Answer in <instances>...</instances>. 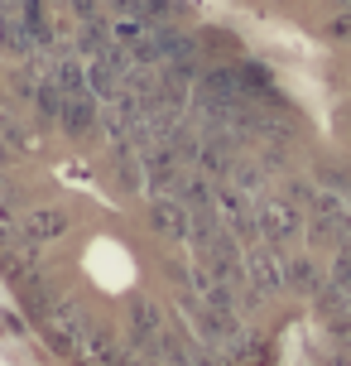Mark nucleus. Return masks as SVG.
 <instances>
[{
    "label": "nucleus",
    "mask_w": 351,
    "mask_h": 366,
    "mask_svg": "<svg viewBox=\"0 0 351 366\" xmlns=\"http://www.w3.org/2000/svg\"><path fill=\"white\" fill-rule=\"evenodd\" d=\"M0 274L96 366H351V0H0Z\"/></svg>",
    "instance_id": "obj_1"
}]
</instances>
